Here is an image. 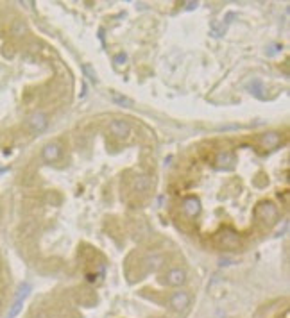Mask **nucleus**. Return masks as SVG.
Instances as JSON below:
<instances>
[{"label": "nucleus", "mask_w": 290, "mask_h": 318, "mask_svg": "<svg viewBox=\"0 0 290 318\" xmlns=\"http://www.w3.org/2000/svg\"><path fill=\"white\" fill-rule=\"evenodd\" d=\"M40 43L24 18L0 4V147H9L47 127L40 109Z\"/></svg>", "instance_id": "1"}, {"label": "nucleus", "mask_w": 290, "mask_h": 318, "mask_svg": "<svg viewBox=\"0 0 290 318\" xmlns=\"http://www.w3.org/2000/svg\"><path fill=\"white\" fill-rule=\"evenodd\" d=\"M11 301H13V286L11 276L0 254V318L11 317Z\"/></svg>", "instance_id": "2"}]
</instances>
